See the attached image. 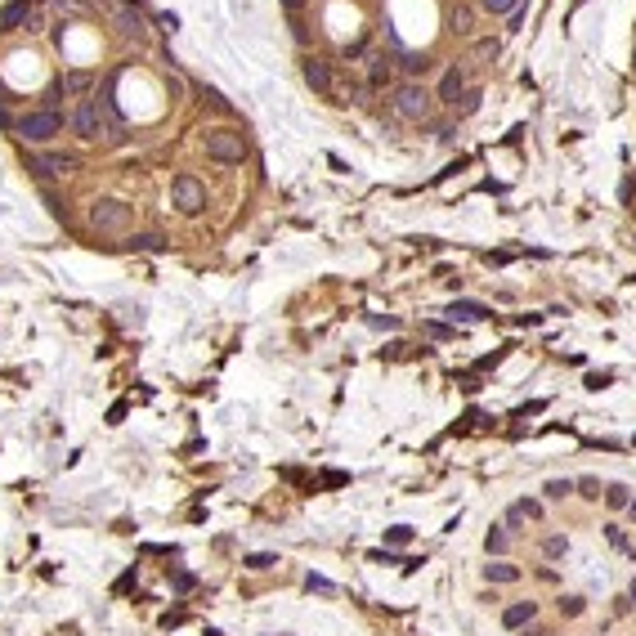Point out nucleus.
<instances>
[{
    "label": "nucleus",
    "instance_id": "f257e3e1",
    "mask_svg": "<svg viewBox=\"0 0 636 636\" xmlns=\"http://www.w3.org/2000/svg\"><path fill=\"white\" fill-rule=\"evenodd\" d=\"M206 157L220 166H242L247 162V139H242L238 130H206Z\"/></svg>",
    "mask_w": 636,
    "mask_h": 636
},
{
    "label": "nucleus",
    "instance_id": "f03ea898",
    "mask_svg": "<svg viewBox=\"0 0 636 636\" xmlns=\"http://www.w3.org/2000/svg\"><path fill=\"white\" fill-rule=\"evenodd\" d=\"M431 108H435V94L426 90L421 81H408V85H399V90H395V113L403 121H426V117H431Z\"/></svg>",
    "mask_w": 636,
    "mask_h": 636
},
{
    "label": "nucleus",
    "instance_id": "7ed1b4c3",
    "mask_svg": "<svg viewBox=\"0 0 636 636\" xmlns=\"http://www.w3.org/2000/svg\"><path fill=\"white\" fill-rule=\"evenodd\" d=\"M90 224L99 229V234H126V229L134 224V211L126 202H117V198H103V202L90 206Z\"/></svg>",
    "mask_w": 636,
    "mask_h": 636
},
{
    "label": "nucleus",
    "instance_id": "20e7f679",
    "mask_svg": "<svg viewBox=\"0 0 636 636\" xmlns=\"http://www.w3.org/2000/svg\"><path fill=\"white\" fill-rule=\"evenodd\" d=\"M58 130H63V113H45V108H41V113H27L18 121V134L27 144H50Z\"/></svg>",
    "mask_w": 636,
    "mask_h": 636
},
{
    "label": "nucleus",
    "instance_id": "39448f33",
    "mask_svg": "<svg viewBox=\"0 0 636 636\" xmlns=\"http://www.w3.org/2000/svg\"><path fill=\"white\" fill-rule=\"evenodd\" d=\"M471 85H475L471 63H452V68L444 72V81H439V94H435V99H439V103H448V108H457V99L471 90Z\"/></svg>",
    "mask_w": 636,
    "mask_h": 636
},
{
    "label": "nucleus",
    "instance_id": "423d86ee",
    "mask_svg": "<svg viewBox=\"0 0 636 636\" xmlns=\"http://www.w3.org/2000/svg\"><path fill=\"white\" fill-rule=\"evenodd\" d=\"M175 206H179L184 215H198L202 206H206V189H202L193 175H175Z\"/></svg>",
    "mask_w": 636,
    "mask_h": 636
},
{
    "label": "nucleus",
    "instance_id": "0eeeda50",
    "mask_svg": "<svg viewBox=\"0 0 636 636\" xmlns=\"http://www.w3.org/2000/svg\"><path fill=\"white\" fill-rule=\"evenodd\" d=\"M72 166H77V157H68V153H36L32 157V170L41 179H58V175H68Z\"/></svg>",
    "mask_w": 636,
    "mask_h": 636
},
{
    "label": "nucleus",
    "instance_id": "6e6552de",
    "mask_svg": "<svg viewBox=\"0 0 636 636\" xmlns=\"http://www.w3.org/2000/svg\"><path fill=\"white\" fill-rule=\"evenodd\" d=\"M305 81H310L314 90L323 94V99H332V94H336V85H332V68H327L323 58H310V63H305Z\"/></svg>",
    "mask_w": 636,
    "mask_h": 636
},
{
    "label": "nucleus",
    "instance_id": "1a4fd4ad",
    "mask_svg": "<svg viewBox=\"0 0 636 636\" xmlns=\"http://www.w3.org/2000/svg\"><path fill=\"white\" fill-rule=\"evenodd\" d=\"M395 58H386V54H372L368 58V85H372V90H386V85L390 81H395Z\"/></svg>",
    "mask_w": 636,
    "mask_h": 636
},
{
    "label": "nucleus",
    "instance_id": "9d476101",
    "mask_svg": "<svg viewBox=\"0 0 636 636\" xmlns=\"http://www.w3.org/2000/svg\"><path fill=\"white\" fill-rule=\"evenodd\" d=\"M533 614H538V605H533V601H516V605H507V609H502V628L520 632V628H529V623H533Z\"/></svg>",
    "mask_w": 636,
    "mask_h": 636
},
{
    "label": "nucleus",
    "instance_id": "9b49d317",
    "mask_svg": "<svg viewBox=\"0 0 636 636\" xmlns=\"http://www.w3.org/2000/svg\"><path fill=\"white\" fill-rule=\"evenodd\" d=\"M444 314L452 318V323H480V318H488V310H484V305H475V300H452Z\"/></svg>",
    "mask_w": 636,
    "mask_h": 636
},
{
    "label": "nucleus",
    "instance_id": "f8f14e48",
    "mask_svg": "<svg viewBox=\"0 0 636 636\" xmlns=\"http://www.w3.org/2000/svg\"><path fill=\"white\" fill-rule=\"evenodd\" d=\"M27 18H32V0H14V5H5V14H0V27L14 32L18 23H27Z\"/></svg>",
    "mask_w": 636,
    "mask_h": 636
},
{
    "label": "nucleus",
    "instance_id": "ddd939ff",
    "mask_svg": "<svg viewBox=\"0 0 636 636\" xmlns=\"http://www.w3.org/2000/svg\"><path fill=\"white\" fill-rule=\"evenodd\" d=\"M484 552H488V556H507V552H511V533L502 529V524H493V529L484 533Z\"/></svg>",
    "mask_w": 636,
    "mask_h": 636
},
{
    "label": "nucleus",
    "instance_id": "4468645a",
    "mask_svg": "<svg viewBox=\"0 0 636 636\" xmlns=\"http://www.w3.org/2000/svg\"><path fill=\"white\" fill-rule=\"evenodd\" d=\"M484 578H488V583H516L520 569L507 565V560H488V565H484Z\"/></svg>",
    "mask_w": 636,
    "mask_h": 636
},
{
    "label": "nucleus",
    "instance_id": "2eb2a0df",
    "mask_svg": "<svg viewBox=\"0 0 636 636\" xmlns=\"http://www.w3.org/2000/svg\"><path fill=\"white\" fill-rule=\"evenodd\" d=\"M448 23H452V32H462V36H471V32H475V9H471V5H452V14H448Z\"/></svg>",
    "mask_w": 636,
    "mask_h": 636
},
{
    "label": "nucleus",
    "instance_id": "dca6fc26",
    "mask_svg": "<svg viewBox=\"0 0 636 636\" xmlns=\"http://www.w3.org/2000/svg\"><path fill=\"white\" fill-rule=\"evenodd\" d=\"M605 507H609V511H628V507H632V488H628V484H609V488H605Z\"/></svg>",
    "mask_w": 636,
    "mask_h": 636
},
{
    "label": "nucleus",
    "instance_id": "f3484780",
    "mask_svg": "<svg viewBox=\"0 0 636 636\" xmlns=\"http://www.w3.org/2000/svg\"><path fill=\"white\" fill-rule=\"evenodd\" d=\"M569 493H573V480H569V475H565V480H547V484H542V497H547V502H565Z\"/></svg>",
    "mask_w": 636,
    "mask_h": 636
},
{
    "label": "nucleus",
    "instance_id": "a211bd4d",
    "mask_svg": "<svg viewBox=\"0 0 636 636\" xmlns=\"http://www.w3.org/2000/svg\"><path fill=\"white\" fill-rule=\"evenodd\" d=\"M565 552H569V538H565V533H552V538H542V556H547V560H560Z\"/></svg>",
    "mask_w": 636,
    "mask_h": 636
},
{
    "label": "nucleus",
    "instance_id": "6ab92c4d",
    "mask_svg": "<svg viewBox=\"0 0 636 636\" xmlns=\"http://www.w3.org/2000/svg\"><path fill=\"white\" fill-rule=\"evenodd\" d=\"M90 85H94L90 72H68V77H63V90H68V94H85Z\"/></svg>",
    "mask_w": 636,
    "mask_h": 636
},
{
    "label": "nucleus",
    "instance_id": "aec40b11",
    "mask_svg": "<svg viewBox=\"0 0 636 636\" xmlns=\"http://www.w3.org/2000/svg\"><path fill=\"white\" fill-rule=\"evenodd\" d=\"M130 247H134V251H166V238H162V234H134Z\"/></svg>",
    "mask_w": 636,
    "mask_h": 636
},
{
    "label": "nucleus",
    "instance_id": "412c9836",
    "mask_svg": "<svg viewBox=\"0 0 636 636\" xmlns=\"http://www.w3.org/2000/svg\"><path fill=\"white\" fill-rule=\"evenodd\" d=\"M399 68L408 72V77H426V72H431V58H426V54H408Z\"/></svg>",
    "mask_w": 636,
    "mask_h": 636
},
{
    "label": "nucleus",
    "instance_id": "4be33fe9",
    "mask_svg": "<svg viewBox=\"0 0 636 636\" xmlns=\"http://www.w3.org/2000/svg\"><path fill=\"white\" fill-rule=\"evenodd\" d=\"M480 99H484V94H480V85H471V90L457 99V117H471L475 108H480Z\"/></svg>",
    "mask_w": 636,
    "mask_h": 636
},
{
    "label": "nucleus",
    "instance_id": "5701e85b",
    "mask_svg": "<svg viewBox=\"0 0 636 636\" xmlns=\"http://www.w3.org/2000/svg\"><path fill=\"white\" fill-rule=\"evenodd\" d=\"M484 14H520V0H480Z\"/></svg>",
    "mask_w": 636,
    "mask_h": 636
},
{
    "label": "nucleus",
    "instance_id": "b1692460",
    "mask_svg": "<svg viewBox=\"0 0 636 636\" xmlns=\"http://www.w3.org/2000/svg\"><path fill=\"white\" fill-rule=\"evenodd\" d=\"M605 538H609V547H618V552H628V556H636L632 552V542H628V533L618 529V524H605Z\"/></svg>",
    "mask_w": 636,
    "mask_h": 636
},
{
    "label": "nucleus",
    "instance_id": "393cba45",
    "mask_svg": "<svg viewBox=\"0 0 636 636\" xmlns=\"http://www.w3.org/2000/svg\"><path fill=\"white\" fill-rule=\"evenodd\" d=\"M511 507H516L524 520H542V502H538V497H520V502H511Z\"/></svg>",
    "mask_w": 636,
    "mask_h": 636
},
{
    "label": "nucleus",
    "instance_id": "a878e982",
    "mask_svg": "<svg viewBox=\"0 0 636 636\" xmlns=\"http://www.w3.org/2000/svg\"><path fill=\"white\" fill-rule=\"evenodd\" d=\"M412 542V529L408 524H395V529H386V547H408Z\"/></svg>",
    "mask_w": 636,
    "mask_h": 636
},
{
    "label": "nucleus",
    "instance_id": "bb28decb",
    "mask_svg": "<svg viewBox=\"0 0 636 636\" xmlns=\"http://www.w3.org/2000/svg\"><path fill=\"white\" fill-rule=\"evenodd\" d=\"M583 609H587L583 596H560V614H565V618H578Z\"/></svg>",
    "mask_w": 636,
    "mask_h": 636
},
{
    "label": "nucleus",
    "instance_id": "cd10ccee",
    "mask_svg": "<svg viewBox=\"0 0 636 636\" xmlns=\"http://www.w3.org/2000/svg\"><path fill=\"white\" fill-rule=\"evenodd\" d=\"M117 23H121V36H134V41L144 36V23H139V14H121Z\"/></svg>",
    "mask_w": 636,
    "mask_h": 636
},
{
    "label": "nucleus",
    "instance_id": "c85d7f7f",
    "mask_svg": "<svg viewBox=\"0 0 636 636\" xmlns=\"http://www.w3.org/2000/svg\"><path fill=\"white\" fill-rule=\"evenodd\" d=\"M573 488H583V497H601V480H592V475H587V480H573Z\"/></svg>",
    "mask_w": 636,
    "mask_h": 636
},
{
    "label": "nucleus",
    "instance_id": "c756f323",
    "mask_svg": "<svg viewBox=\"0 0 636 636\" xmlns=\"http://www.w3.org/2000/svg\"><path fill=\"white\" fill-rule=\"evenodd\" d=\"M269 565H278L269 552H260V556H247V569H269Z\"/></svg>",
    "mask_w": 636,
    "mask_h": 636
},
{
    "label": "nucleus",
    "instance_id": "7c9ffc66",
    "mask_svg": "<svg viewBox=\"0 0 636 636\" xmlns=\"http://www.w3.org/2000/svg\"><path fill=\"white\" fill-rule=\"evenodd\" d=\"M305 587H310V592H332V583H327V578H314V573L305 578Z\"/></svg>",
    "mask_w": 636,
    "mask_h": 636
},
{
    "label": "nucleus",
    "instance_id": "2f4dec72",
    "mask_svg": "<svg viewBox=\"0 0 636 636\" xmlns=\"http://www.w3.org/2000/svg\"><path fill=\"white\" fill-rule=\"evenodd\" d=\"M507 529H524V516L516 507H507Z\"/></svg>",
    "mask_w": 636,
    "mask_h": 636
},
{
    "label": "nucleus",
    "instance_id": "473e14b6",
    "mask_svg": "<svg viewBox=\"0 0 636 636\" xmlns=\"http://www.w3.org/2000/svg\"><path fill=\"white\" fill-rule=\"evenodd\" d=\"M193 583H198V578H193V573H175V592H189Z\"/></svg>",
    "mask_w": 636,
    "mask_h": 636
},
{
    "label": "nucleus",
    "instance_id": "72a5a7b5",
    "mask_svg": "<svg viewBox=\"0 0 636 636\" xmlns=\"http://www.w3.org/2000/svg\"><path fill=\"white\" fill-rule=\"evenodd\" d=\"M368 323H372V327H386V332H395V327H399V318H368Z\"/></svg>",
    "mask_w": 636,
    "mask_h": 636
},
{
    "label": "nucleus",
    "instance_id": "f704fd0d",
    "mask_svg": "<svg viewBox=\"0 0 636 636\" xmlns=\"http://www.w3.org/2000/svg\"><path fill=\"white\" fill-rule=\"evenodd\" d=\"M480 54L484 58H497V41H480Z\"/></svg>",
    "mask_w": 636,
    "mask_h": 636
},
{
    "label": "nucleus",
    "instance_id": "c9c22d12",
    "mask_svg": "<svg viewBox=\"0 0 636 636\" xmlns=\"http://www.w3.org/2000/svg\"><path fill=\"white\" fill-rule=\"evenodd\" d=\"M283 5L291 9V14H300V5H305V0H283Z\"/></svg>",
    "mask_w": 636,
    "mask_h": 636
},
{
    "label": "nucleus",
    "instance_id": "e433bc0d",
    "mask_svg": "<svg viewBox=\"0 0 636 636\" xmlns=\"http://www.w3.org/2000/svg\"><path fill=\"white\" fill-rule=\"evenodd\" d=\"M628 516H632V524H636V497H632V507H628Z\"/></svg>",
    "mask_w": 636,
    "mask_h": 636
},
{
    "label": "nucleus",
    "instance_id": "4c0bfd02",
    "mask_svg": "<svg viewBox=\"0 0 636 636\" xmlns=\"http://www.w3.org/2000/svg\"><path fill=\"white\" fill-rule=\"evenodd\" d=\"M632 601H636V578H632Z\"/></svg>",
    "mask_w": 636,
    "mask_h": 636
}]
</instances>
